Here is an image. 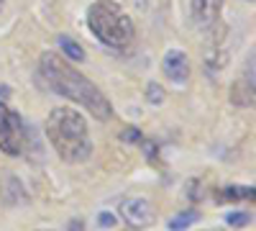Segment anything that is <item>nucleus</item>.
<instances>
[{"label":"nucleus","instance_id":"nucleus-1","mask_svg":"<svg viewBox=\"0 0 256 231\" xmlns=\"http://www.w3.org/2000/svg\"><path fill=\"white\" fill-rule=\"evenodd\" d=\"M38 72H41V77H44V85L52 93L82 106L92 118L108 121L113 116V106H110V100L102 95V90L92 80L84 77L82 72H77L70 62H64L59 54H54V52L41 54Z\"/></svg>","mask_w":256,"mask_h":231},{"label":"nucleus","instance_id":"nucleus-2","mask_svg":"<svg viewBox=\"0 0 256 231\" xmlns=\"http://www.w3.org/2000/svg\"><path fill=\"white\" fill-rule=\"evenodd\" d=\"M46 139L54 152L67 164H82L92 157V139L88 131V121L74 108H54L44 123Z\"/></svg>","mask_w":256,"mask_h":231},{"label":"nucleus","instance_id":"nucleus-3","mask_svg":"<svg viewBox=\"0 0 256 231\" xmlns=\"http://www.w3.org/2000/svg\"><path fill=\"white\" fill-rule=\"evenodd\" d=\"M88 26L98 41L110 49H126L134 41V21L116 0H95L88 11Z\"/></svg>","mask_w":256,"mask_h":231},{"label":"nucleus","instance_id":"nucleus-4","mask_svg":"<svg viewBox=\"0 0 256 231\" xmlns=\"http://www.w3.org/2000/svg\"><path fill=\"white\" fill-rule=\"evenodd\" d=\"M0 152H6L8 157H18L26 152L24 121L3 100H0Z\"/></svg>","mask_w":256,"mask_h":231},{"label":"nucleus","instance_id":"nucleus-5","mask_svg":"<svg viewBox=\"0 0 256 231\" xmlns=\"http://www.w3.org/2000/svg\"><path fill=\"white\" fill-rule=\"evenodd\" d=\"M120 216L123 221L131 226V228H146L156 221V211L154 205L148 203L146 198H131V200H123L120 203Z\"/></svg>","mask_w":256,"mask_h":231},{"label":"nucleus","instance_id":"nucleus-6","mask_svg":"<svg viewBox=\"0 0 256 231\" xmlns=\"http://www.w3.org/2000/svg\"><path fill=\"white\" fill-rule=\"evenodd\" d=\"M162 70L172 82L182 85V82H187V77H190V59L182 49H169L162 59Z\"/></svg>","mask_w":256,"mask_h":231},{"label":"nucleus","instance_id":"nucleus-7","mask_svg":"<svg viewBox=\"0 0 256 231\" xmlns=\"http://www.w3.org/2000/svg\"><path fill=\"white\" fill-rule=\"evenodd\" d=\"M192 8V18L198 21V26L210 29L218 24L220 11H223V0H190Z\"/></svg>","mask_w":256,"mask_h":231},{"label":"nucleus","instance_id":"nucleus-8","mask_svg":"<svg viewBox=\"0 0 256 231\" xmlns=\"http://www.w3.org/2000/svg\"><path fill=\"white\" fill-rule=\"evenodd\" d=\"M230 100L241 108H251L254 106V57L248 59V72L241 75L230 88Z\"/></svg>","mask_w":256,"mask_h":231},{"label":"nucleus","instance_id":"nucleus-9","mask_svg":"<svg viewBox=\"0 0 256 231\" xmlns=\"http://www.w3.org/2000/svg\"><path fill=\"white\" fill-rule=\"evenodd\" d=\"M56 44H59V49H62L64 57H70V59H74V62H82V59H84V49L77 44L74 39H70V36H59V39H56Z\"/></svg>","mask_w":256,"mask_h":231},{"label":"nucleus","instance_id":"nucleus-10","mask_svg":"<svg viewBox=\"0 0 256 231\" xmlns=\"http://www.w3.org/2000/svg\"><path fill=\"white\" fill-rule=\"evenodd\" d=\"M198 221H200L198 211H182L174 218H169V228H172V231H184V228H190L192 223H198Z\"/></svg>","mask_w":256,"mask_h":231},{"label":"nucleus","instance_id":"nucleus-11","mask_svg":"<svg viewBox=\"0 0 256 231\" xmlns=\"http://www.w3.org/2000/svg\"><path fill=\"white\" fill-rule=\"evenodd\" d=\"M254 195V187H238V185H230L223 190L220 200H244V198H251Z\"/></svg>","mask_w":256,"mask_h":231},{"label":"nucleus","instance_id":"nucleus-12","mask_svg":"<svg viewBox=\"0 0 256 231\" xmlns=\"http://www.w3.org/2000/svg\"><path fill=\"white\" fill-rule=\"evenodd\" d=\"M226 223L233 228H244L251 223V213L248 211H230V213H226Z\"/></svg>","mask_w":256,"mask_h":231},{"label":"nucleus","instance_id":"nucleus-13","mask_svg":"<svg viewBox=\"0 0 256 231\" xmlns=\"http://www.w3.org/2000/svg\"><path fill=\"white\" fill-rule=\"evenodd\" d=\"M120 141H141V131L136 126H128V129L120 131Z\"/></svg>","mask_w":256,"mask_h":231},{"label":"nucleus","instance_id":"nucleus-14","mask_svg":"<svg viewBox=\"0 0 256 231\" xmlns=\"http://www.w3.org/2000/svg\"><path fill=\"white\" fill-rule=\"evenodd\" d=\"M98 226H102V228H113V226H116V216L108 213V211H102V213L98 216Z\"/></svg>","mask_w":256,"mask_h":231},{"label":"nucleus","instance_id":"nucleus-15","mask_svg":"<svg viewBox=\"0 0 256 231\" xmlns=\"http://www.w3.org/2000/svg\"><path fill=\"white\" fill-rule=\"evenodd\" d=\"M162 88L156 85V82H152V85H148V100H152V103H162Z\"/></svg>","mask_w":256,"mask_h":231},{"label":"nucleus","instance_id":"nucleus-16","mask_svg":"<svg viewBox=\"0 0 256 231\" xmlns=\"http://www.w3.org/2000/svg\"><path fill=\"white\" fill-rule=\"evenodd\" d=\"M82 228H84L82 221H72V223H70V231H82Z\"/></svg>","mask_w":256,"mask_h":231},{"label":"nucleus","instance_id":"nucleus-17","mask_svg":"<svg viewBox=\"0 0 256 231\" xmlns=\"http://www.w3.org/2000/svg\"><path fill=\"white\" fill-rule=\"evenodd\" d=\"M0 6H3V0H0Z\"/></svg>","mask_w":256,"mask_h":231},{"label":"nucleus","instance_id":"nucleus-18","mask_svg":"<svg viewBox=\"0 0 256 231\" xmlns=\"http://www.w3.org/2000/svg\"><path fill=\"white\" fill-rule=\"evenodd\" d=\"M248 3H254V0H248Z\"/></svg>","mask_w":256,"mask_h":231}]
</instances>
